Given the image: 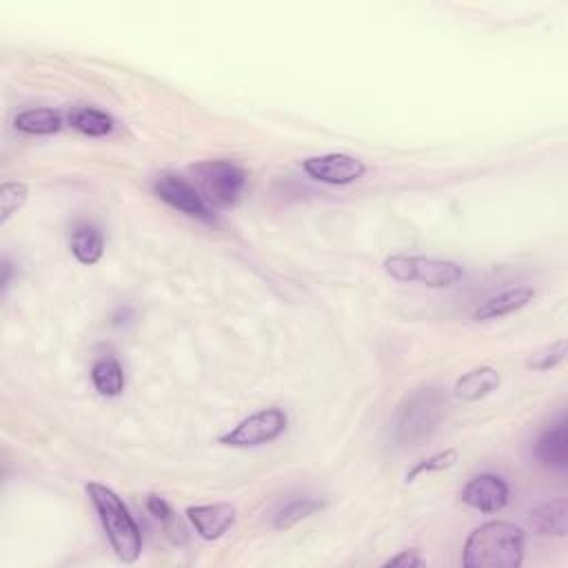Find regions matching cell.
<instances>
[{"mask_svg":"<svg viewBox=\"0 0 568 568\" xmlns=\"http://www.w3.org/2000/svg\"><path fill=\"white\" fill-rule=\"evenodd\" d=\"M526 537L511 522H486L478 526L464 544L462 564L466 568H517L524 562Z\"/></svg>","mask_w":568,"mask_h":568,"instance_id":"1","label":"cell"},{"mask_svg":"<svg viewBox=\"0 0 568 568\" xmlns=\"http://www.w3.org/2000/svg\"><path fill=\"white\" fill-rule=\"evenodd\" d=\"M87 495L91 504H94L100 524H103L107 540L118 555V560L125 564L138 562L142 553V533L134 517L127 511L125 502L120 500V495L96 482L87 484Z\"/></svg>","mask_w":568,"mask_h":568,"instance_id":"2","label":"cell"},{"mask_svg":"<svg viewBox=\"0 0 568 568\" xmlns=\"http://www.w3.org/2000/svg\"><path fill=\"white\" fill-rule=\"evenodd\" d=\"M446 402L438 389H418L395 411L391 424L393 442L407 449V446H420L438 431L444 418Z\"/></svg>","mask_w":568,"mask_h":568,"instance_id":"3","label":"cell"},{"mask_svg":"<svg viewBox=\"0 0 568 568\" xmlns=\"http://www.w3.org/2000/svg\"><path fill=\"white\" fill-rule=\"evenodd\" d=\"M200 185V194L216 207H233L245 194L247 174L236 162L209 160L191 167Z\"/></svg>","mask_w":568,"mask_h":568,"instance_id":"4","label":"cell"},{"mask_svg":"<svg viewBox=\"0 0 568 568\" xmlns=\"http://www.w3.org/2000/svg\"><path fill=\"white\" fill-rule=\"evenodd\" d=\"M384 271L398 282H422L431 289H449L464 278L458 262L424 256H391L384 260Z\"/></svg>","mask_w":568,"mask_h":568,"instance_id":"5","label":"cell"},{"mask_svg":"<svg viewBox=\"0 0 568 568\" xmlns=\"http://www.w3.org/2000/svg\"><path fill=\"white\" fill-rule=\"evenodd\" d=\"M287 422V413L278 407H271L238 422L231 431L220 435L218 442L231 446V449H251V446L269 444L287 431Z\"/></svg>","mask_w":568,"mask_h":568,"instance_id":"6","label":"cell"},{"mask_svg":"<svg viewBox=\"0 0 568 568\" xmlns=\"http://www.w3.org/2000/svg\"><path fill=\"white\" fill-rule=\"evenodd\" d=\"M154 194L167 202L171 209L185 213L189 218L198 220H211V211L207 200L202 198L196 187H191L187 180H182L174 174H162L154 182Z\"/></svg>","mask_w":568,"mask_h":568,"instance_id":"7","label":"cell"},{"mask_svg":"<svg viewBox=\"0 0 568 568\" xmlns=\"http://www.w3.org/2000/svg\"><path fill=\"white\" fill-rule=\"evenodd\" d=\"M304 171L318 182L324 185H351V182L360 180L367 174V167L364 162L347 156V154H327V156H313L309 160H304Z\"/></svg>","mask_w":568,"mask_h":568,"instance_id":"8","label":"cell"},{"mask_svg":"<svg viewBox=\"0 0 568 568\" xmlns=\"http://www.w3.org/2000/svg\"><path fill=\"white\" fill-rule=\"evenodd\" d=\"M509 484H506L500 475L484 473L466 482L460 497L466 506L482 513H500L509 504Z\"/></svg>","mask_w":568,"mask_h":568,"instance_id":"9","label":"cell"},{"mask_svg":"<svg viewBox=\"0 0 568 568\" xmlns=\"http://www.w3.org/2000/svg\"><path fill=\"white\" fill-rule=\"evenodd\" d=\"M236 506L220 502V504H202V506H189L187 520L194 526L196 533L202 540L213 542L220 540L233 524H236Z\"/></svg>","mask_w":568,"mask_h":568,"instance_id":"10","label":"cell"},{"mask_svg":"<svg viewBox=\"0 0 568 568\" xmlns=\"http://www.w3.org/2000/svg\"><path fill=\"white\" fill-rule=\"evenodd\" d=\"M535 291L529 287H515V289H506L497 296L489 298L486 302H482L478 309L473 313V320L478 322H486V320H497L504 316H511V313L524 309L526 304L533 302Z\"/></svg>","mask_w":568,"mask_h":568,"instance_id":"11","label":"cell"},{"mask_svg":"<svg viewBox=\"0 0 568 568\" xmlns=\"http://www.w3.org/2000/svg\"><path fill=\"white\" fill-rule=\"evenodd\" d=\"M502 375L493 367H478L469 373H464L462 378H458L453 387V395L462 402H478L486 395H491L493 391L500 389Z\"/></svg>","mask_w":568,"mask_h":568,"instance_id":"12","label":"cell"},{"mask_svg":"<svg viewBox=\"0 0 568 568\" xmlns=\"http://www.w3.org/2000/svg\"><path fill=\"white\" fill-rule=\"evenodd\" d=\"M535 458L551 469H566L568 462V433L566 420L549 426L535 442Z\"/></svg>","mask_w":568,"mask_h":568,"instance_id":"13","label":"cell"},{"mask_svg":"<svg viewBox=\"0 0 568 568\" xmlns=\"http://www.w3.org/2000/svg\"><path fill=\"white\" fill-rule=\"evenodd\" d=\"M531 529L542 537H564L568 531V504L566 500L546 502L529 515Z\"/></svg>","mask_w":568,"mask_h":568,"instance_id":"14","label":"cell"},{"mask_svg":"<svg viewBox=\"0 0 568 568\" xmlns=\"http://www.w3.org/2000/svg\"><path fill=\"white\" fill-rule=\"evenodd\" d=\"M71 253L80 265H96L105 253V238L94 225H78L71 233Z\"/></svg>","mask_w":568,"mask_h":568,"instance_id":"15","label":"cell"},{"mask_svg":"<svg viewBox=\"0 0 568 568\" xmlns=\"http://www.w3.org/2000/svg\"><path fill=\"white\" fill-rule=\"evenodd\" d=\"M14 127L29 136H52L63 129V116L54 109H27L16 116Z\"/></svg>","mask_w":568,"mask_h":568,"instance_id":"16","label":"cell"},{"mask_svg":"<svg viewBox=\"0 0 568 568\" xmlns=\"http://www.w3.org/2000/svg\"><path fill=\"white\" fill-rule=\"evenodd\" d=\"M67 118L71 127L91 138H103L114 129V118L96 107H74Z\"/></svg>","mask_w":568,"mask_h":568,"instance_id":"17","label":"cell"},{"mask_svg":"<svg viewBox=\"0 0 568 568\" xmlns=\"http://www.w3.org/2000/svg\"><path fill=\"white\" fill-rule=\"evenodd\" d=\"M91 382L100 395L105 398H118L125 391V371L114 358L98 360L91 369Z\"/></svg>","mask_w":568,"mask_h":568,"instance_id":"18","label":"cell"},{"mask_svg":"<svg viewBox=\"0 0 568 568\" xmlns=\"http://www.w3.org/2000/svg\"><path fill=\"white\" fill-rule=\"evenodd\" d=\"M324 509V502L318 500V497H293L287 504L282 506V509L273 517V526H276L278 531H289L296 526L298 522L307 520L309 515L318 513Z\"/></svg>","mask_w":568,"mask_h":568,"instance_id":"19","label":"cell"},{"mask_svg":"<svg viewBox=\"0 0 568 568\" xmlns=\"http://www.w3.org/2000/svg\"><path fill=\"white\" fill-rule=\"evenodd\" d=\"M29 198V187L25 182H5L0 187V225H7L9 218L18 213L27 205Z\"/></svg>","mask_w":568,"mask_h":568,"instance_id":"20","label":"cell"},{"mask_svg":"<svg viewBox=\"0 0 568 568\" xmlns=\"http://www.w3.org/2000/svg\"><path fill=\"white\" fill-rule=\"evenodd\" d=\"M458 462V451L455 449H446L442 453H435L431 458H426L422 462H418L413 469L407 473V482H413L415 478H420L424 473H438V471H446Z\"/></svg>","mask_w":568,"mask_h":568,"instance_id":"21","label":"cell"},{"mask_svg":"<svg viewBox=\"0 0 568 568\" xmlns=\"http://www.w3.org/2000/svg\"><path fill=\"white\" fill-rule=\"evenodd\" d=\"M566 358V340H557L551 347H546L544 351L535 353L529 360V369L533 371H549L555 369L557 364L564 362Z\"/></svg>","mask_w":568,"mask_h":568,"instance_id":"22","label":"cell"},{"mask_svg":"<svg viewBox=\"0 0 568 568\" xmlns=\"http://www.w3.org/2000/svg\"><path fill=\"white\" fill-rule=\"evenodd\" d=\"M147 509L149 513L156 517L158 522L165 524V529L171 531V526L176 524V515H174V509H171L169 502L165 500V497H160V495H149L147 497Z\"/></svg>","mask_w":568,"mask_h":568,"instance_id":"23","label":"cell"},{"mask_svg":"<svg viewBox=\"0 0 568 568\" xmlns=\"http://www.w3.org/2000/svg\"><path fill=\"white\" fill-rule=\"evenodd\" d=\"M424 562H422V557L418 555V551H402L400 555H395V557H391V560H387L384 562V568H418V566H422Z\"/></svg>","mask_w":568,"mask_h":568,"instance_id":"24","label":"cell"},{"mask_svg":"<svg viewBox=\"0 0 568 568\" xmlns=\"http://www.w3.org/2000/svg\"><path fill=\"white\" fill-rule=\"evenodd\" d=\"M3 271H5V278H3V289L7 291L9 287V282H12V262L5 260V265H3Z\"/></svg>","mask_w":568,"mask_h":568,"instance_id":"25","label":"cell"}]
</instances>
